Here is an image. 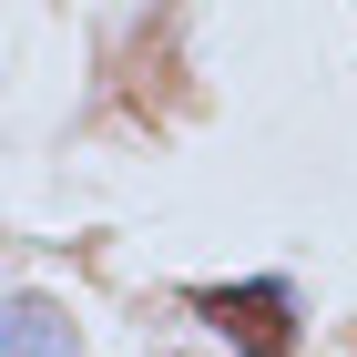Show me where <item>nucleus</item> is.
<instances>
[{"mask_svg":"<svg viewBox=\"0 0 357 357\" xmlns=\"http://www.w3.org/2000/svg\"><path fill=\"white\" fill-rule=\"evenodd\" d=\"M184 306L225 337L235 357H296V286L286 275H245V286H184Z\"/></svg>","mask_w":357,"mask_h":357,"instance_id":"f257e3e1","label":"nucleus"},{"mask_svg":"<svg viewBox=\"0 0 357 357\" xmlns=\"http://www.w3.org/2000/svg\"><path fill=\"white\" fill-rule=\"evenodd\" d=\"M0 357H82V337H72V317H61L52 296H10V317H0Z\"/></svg>","mask_w":357,"mask_h":357,"instance_id":"f03ea898","label":"nucleus"}]
</instances>
